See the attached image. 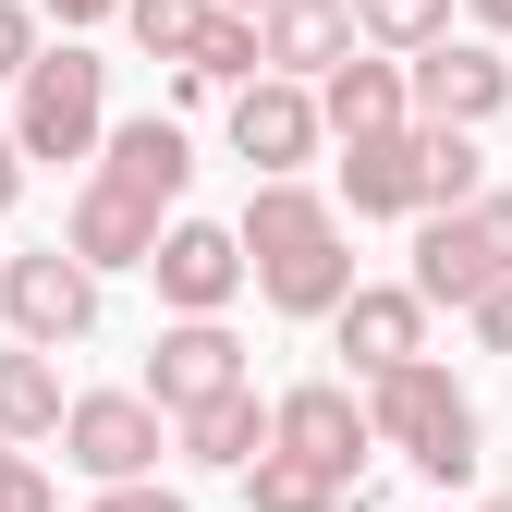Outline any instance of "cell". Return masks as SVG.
<instances>
[{"mask_svg": "<svg viewBox=\"0 0 512 512\" xmlns=\"http://www.w3.org/2000/svg\"><path fill=\"white\" fill-rule=\"evenodd\" d=\"M0 512H61V500H49V476H37V464H13V488H0Z\"/></svg>", "mask_w": 512, "mask_h": 512, "instance_id": "obj_28", "label": "cell"}, {"mask_svg": "<svg viewBox=\"0 0 512 512\" xmlns=\"http://www.w3.org/2000/svg\"><path fill=\"white\" fill-rule=\"evenodd\" d=\"M25 196V159H13V135H0V208H13Z\"/></svg>", "mask_w": 512, "mask_h": 512, "instance_id": "obj_29", "label": "cell"}, {"mask_svg": "<svg viewBox=\"0 0 512 512\" xmlns=\"http://www.w3.org/2000/svg\"><path fill=\"white\" fill-rule=\"evenodd\" d=\"M269 452L281 464H305V476H330V488H354L366 476V403H354V378H305V391H281L269 403Z\"/></svg>", "mask_w": 512, "mask_h": 512, "instance_id": "obj_6", "label": "cell"}, {"mask_svg": "<svg viewBox=\"0 0 512 512\" xmlns=\"http://www.w3.org/2000/svg\"><path fill=\"white\" fill-rule=\"evenodd\" d=\"M366 439H391V452L415 464V476H439V488H464L476 476V403H464V378L452 366H391V378H366Z\"/></svg>", "mask_w": 512, "mask_h": 512, "instance_id": "obj_2", "label": "cell"}, {"mask_svg": "<svg viewBox=\"0 0 512 512\" xmlns=\"http://www.w3.org/2000/svg\"><path fill=\"white\" fill-rule=\"evenodd\" d=\"M403 110L427 122V135H476V122H500V110H512V61H500V49H476V37H439V49H415V61H403Z\"/></svg>", "mask_w": 512, "mask_h": 512, "instance_id": "obj_5", "label": "cell"}, {"mask_svg": "<svg viewBox=\"0 0 512 512\" xmlns=\"http://www.w3.org/2000/svg\"><path fill=\"white\" fill-rule=\"evenodd\" d=\"M512 281V196H476V208H439L427 232H415V305H476V293H500Z\"/></svg>", "mask_w": 512, "mask_h": 512, "instance_id": "obj_4", "label": "cell"}, {"mask_svg": "<svg viewBox=\"0 0 512 512\" xmlns=\"http://www.w3.org/2000/svg\"><path fill=\"white\" fill-rule=\"evenodd\" d=\"M98 183H122V196H147V208H171L183 183H196V147H183V122H110L98 135Z\"/></svg>", "mask_w": 512, "mask_h": 512, "instance_id": "obj_16", "label": "cell"}, {"mask_svg": "<svg viewBox=\"0 0 512 512\" xmlns=\"http://www.w3.org/2000/svg\"><path fill=\"white\" fill-rule=\"evenodd\" d=\"M220 391H244V342L220 330V317H171V330L147 342V403L183 427V415L220 403Z\"/></svg>", "mask_w": 512, "mask_h": 512, "instance_id": "obj_9", "label": "cell"}, {"mask_svg": "<svg viewBox=\"0 0 512 512\" xmlns=\"http://www.w3.org/2000/svg\"><path fill=\"white\" fill-rule=\"evenodd\" d=\"M86 512H183V488H159V476H147V488H98Z\"/></svg>", "mask_w": 512, "mask_h": 512, "instance_id": "obj_27", "label": "cell"}, {"mask_svg": "<svg viewBox=\"0 0 512 512\" xmlns=\"http://www.w3.org/2000/svg\"><path fill=\"white\" fill-rule=\"evenodd\" d=\"M0 439H61V366L49 354H0Z\"/></svg>", "mask_w": 512, "mask_h": 512, "instance_id": "obj_19", "label": "cell"}, {"mask_svg": "<svg viewBox=\"0 0 512 512\" xmlns=\"http://www.w3.org/2000/svg\"><path fill=\"white\" fill-rule=\"evenodd\" d=\"M208 13H244V25H256V13H269V0H208Z\"/></svg>", "mask_w": 512, "mask_h": 512, "instance_id": "obj_32", "label": "cell"}, {"mask_svg": "<svg viewBox=\"0 0 512 512\" xmlns=\"http://www.w3.org/2000/svg\"><path fill=\"white\" fill-rule=\"evenodd\" d=\"M61 256H74L86 281H98V269H147V256H159V208L122 196V183H86L74 220H61Z\"/></svg>", "mask_w": 512, "mask_h": 512, "instance_id": "obj_13", "label": "cell"}, {"mask_svg": "<svg viewBox=\"0 0 512 512\" xmlns=\"http://www.w3.org/2000/svg\"><path fill=\"white\" fill-rule=\"evenodd\" d=\"M354 37H378V49H439L452 37V0H354Z\"/></svg>", "mask_w": 512, "mask_h": 512, "instance_id": "obj_22", "label": "cell"}, {"mask_svg": "<svg viewBox=\"0 0 512 512\" xmlns=\"http://www.w3.org/2000/svg\"><path fill=\"white\" fill-rule=\"evenodd\" d=\"M305 98H317V135H342V147L403 135V122H415V110H403V61H366V49L342 61V74H317Z\"/></svg>", "mask_w": 512, "mask_h": 512, "instance_id": "obj_15", "label": "cell"}, {"mask_svg": "<svg viewBox=\"0 0 512 512\" xmlns=\"http://www.w3.org/2000/svg\"><path fill=\"white\" fill-rule=\"evenodd\" d=\"M342 196H354V220H427V196H415V122L342 147Z\"/></svg>", "mask_w": 512, "mask_h": 512, "instance_id": "obj_17", "label": "cell"}, {"mask_svg": "<svg viewBox=\"0 0 512 512\" xmlns=\"http://www.w3.org/2000/svg\"><path fill=\"white\" fill-rule=\"evenodd\" d=\"M244 500H256V512H342L330 476H305V464H281V452H256V464H244Z\"/></svg>", "mask_w": 512, "mask_h": 512, "instance_id": "obj_23", "label": "cell"}, {"mask_svg": "<svg viewBox=\"0 0 512 512\" xmlns=\"http://www.w3.org/2000/svg\"><path fill=\"white\" fill-rule=\"evenodd\" d=\"M464 317H476V342H488V354H512V281H500V293H476Z\"/></svg>", "mask_w": 512, "mask_h": 512, "instance_id": "obj_26", "label": "cell"}, {"mask_svg": "<svg viewBox=\"0 0 512 512\" xmlns=\"http://www.w3.org/2000/svg\"><path fill=\"white\" fill-rule=\"evenodd\" d=\"M122 25H135L147 61H183V49H196V25H208V0H122Z\"/></svg>", "mask_w": 512, "mask_h": 512, "instance_id": "obj_24", "label": "cell"}, {"mask_svg": "<svg viewBox=\"0 0 512 512\" xmlns=\"http://www.w3.org/2000/svg\"><path fill=\"white\" fill-rule=\"evenodd\" d=\"M13 464H25V452H13V439H0V488H13Z\"/></svg>", "mask_w": 512, "mask_h": 512, "instance_id": "obj_33", "label": "cell"}, {"mask_svg": "<svg viewBox=\"0 0 512 512\" xmlns=\"http://www.w3.org/2000/svg\"><path fill=\"white\" fill-rule=\"evenodd\" d=\"M232 159H256V183H293V171L317 159V98L281 86V74H256V86L232 98Z\"/></svg>", "mask_w": 512, "mask_h": 512, "instance_id": "obj_11", "label": "cell"}, {"mask_svg": "<svg viewBox=\"0 0 512 512\" xmlns=\"http://www.w3.org/2000/svg\"><path fill=\"white\" fill-rule=\"evenodd\" d=\"M25 61H37V13L0 0V86H25Z\"/></svg>", "mask_w": 512, "mask_h": 512, "instance_id": "obj_25", "label": "cell"}, {"mask_svg": "<svg viewBox=\"0 0 512 512\" xmlns=\"http://www.w3.org/2000/svg\"><path fill=\"white\" fill-rule=\"evenodd\" d=\"M171 439H183V464H208V476H244L256 452H269V403H256V391H220V403H196V415H183Z\"/></svg>", "mask_w": 512, "mask_h": 512, "instance_id": "obj_18", "label": "cell"}, {"mask_svg": "<svg viewBox=\"0 0 512 512\" xmlns=\"http://www.w3.org/2000/svg\"><path fill=\"white\" fill-rule=\"evenodd\" d=\"M415 196H427V220H439V208H476V196H488L476 135H427V122H415Z\"/></svg>", "mask_w": 512, "mask_h": 512, "instance_id": "obj_20", "label": "cell"}, {"mask_svg": "<svg viewBox=\"0 0 512 512\" xmlns=\"http://www.w3.org/2000/svg\"><path fill=\"white\" fill-rule=\"evenodd\" d=\"M110 135V61L98 49H37L25 61V98H13V159H86Z\"/></svg>", "mask_w": 512, "mask_h": 512, "instance_id": "obj_3", "label": "cell"}, {"mask_svg": "<svg viewBox=\"0 0 512 512\" xmlns=\"http://www.w3.org/2000/svg\"><path fill=\"white\" fill-rule=\"evenodd\" d=\"M488 512H512V488H500V500H488Z\"/></svg>", "mask_w": 512, "mask_h": 512, "instance_id": "obj_34", "label": "cell"}, {"mask_svg": "<svg viewBox=\"0 0 512 512\" xmlns=\"http://www.w3.org/2000/svg\"><path fill=\"white\" fill-rule=\"evenodd\" d=\"M232 244H244V281L269 293L281 317H330V305L354 293L342 208H330V196H305V183H256L244 220H232Z\"/></svg>", "mask_w": 512, "mask_h": 512, "instance_id": "obj_1", "label": "cell"}, {"mask_svg": "<svg viewBox=\"0 0 512 512\" xmlns=\"http://www.w3.org/2000/svg\"><path fill=\"white\" fill-rule=\"evenodd\" d=\"M147 281H159L171 317H220V305L244 293V244H232V220H171L159 256H147Z\"/></svg>", "mask_w": 512, "mask_h": 512, "instance_id": "obj_10", "label": "cell"}, {"mask_svg": "<svg viewBox=\"0 0 512 512\" xmlns=\"http://www.w3.org/2000/svg\"><path fill=\"white\" fill-rule=\"evenodd\" d=\"M49 13H61V25H98V13H122V0H49Z\"/></svg>", "mask_w": 512, "mask_h": 512, "instance_id": "obj_30", "label": "cell"}, {"mask_svg": "<svg viewBox=\"0 0 512 512\" xmlns=\"http://www.w3.org/2000/svg\"><path fill=\"white\" fill-rule=\"evenodd\" d=\"M256 61H269L281 86H317L354 61V0H269L256 13Z\"/></svg>", "mask_w": 512, "mask_h": 512, "instance_id": "obj_12", "label": "cell"}, {"mask_svg": "<svg viewBox=\"0 0 512 512\" xmlns=\"http://www.w3.org/2000/svg\"><path fill=\"white\" fill-rule=\"evenodd\" d=\"M476 25H488V37H512V0H476Z\"/></svg>", "mask_w": 512, "mask_h": 512, "instance_id": "obj_31", "label": "cell"}, {"mask_svg": "<svg viewBox=\"0 0 512 512\" xmlns=\"http://www.w3.org/2000/svg\"><path fill=\"white\" fill-rule=\"evenodd\" d=\"M330 330H342L354 378H391V366H415V354H427V305H415V293H378V281H354V293L330 305Z\"/></svg>", "mask_w": 512, "mask_h": 512, "instance_id": "obj_14", "label": "cell"}, {"mask_svg": "<svg viewBox=\"0 0 512 512\" xmlns=\"http://www.w3.org/2000/svg\"><path fill=\"white\" fill-rule=\"evenodd\" d=\"M256 74H269V61H256V25H244V13H208L196 49H183V86H232V98H244Z\"/></svg>", "mask_w": 512, "mask_h": 512, "instance_id": "obj_21", "label": "cell"}, {"mask_svg": "<svg viewBox=\"0 0 512 512\" xmlns=\"http://www.w3.org/2000/svg\"><path fill=\"white\" fill-rule=\"evenodd\" d=\"M61 452H74L98 488H147L159 452H171V415L147 391H86V403H61Z\"/></svg>", "mask_w": 512, "mask_h": 512, "instance_id": "obj_7", "label": "cell"}, {"mask_svg": "<svg viewBox=\"0 0 512 512\" xmlns=\"http://www.w3.org/2000/svg\"><path fill=\"white\" fill-rule=\"evenodd\" d=\"M0 317H13V342H25V354H61V342H86V330H98V281H86L61 244L0 256Z\"/></svg>", "mask_w": 512, "mask_h": 512, "instance_id": "obj_8", "label": "cell"}]
</instances>
